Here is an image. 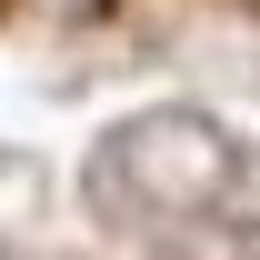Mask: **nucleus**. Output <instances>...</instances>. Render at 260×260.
Here are the masks:
<instances>
[{"label":"nucleus","mask_w":260,"mask_h":260,"mask_svg":"<svg viewBox=\"0 0 260 260\" xmlns=\"http://www.w3.org/2000/svg\"><path fill=\"white\" fill-rule=\"evenodd\" d=\"M110 170H130V190L160 210H200L210 190H230V130H210L200 110H150L110 140Z\"/></svg>","instance_id":"f257e3e1"}]
</instances>
